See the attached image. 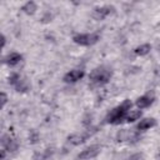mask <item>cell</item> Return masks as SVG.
<instances>
[{"mask_svg":"<svg viewBox=\"0 0 160 160\" xmlns=\"http://www.w3.org/2000/svg\"><path fill=\"white\" fill-rule=\"evenodd\" d=\"M132 102L129 99H125L120 105H118L116 108H114L105 118L106 122L109 124H114V125H119L120 122H122L128 115V112L131 110Z\"/></svg>","mask_w":160,"mask_h":160,"instance_id":"obj_1","label":"cell"},{"mask_svg":"<svg viewBox=\"0 0 160 160\" xmlns=\"http://www.w3.org/2000/svg\"><path fill=\"white\" fill-rule=\"evenodd\" d=\"M111 76H112V69L106 65H101V66L95 68L90 72L89 80L92 86H102L109 82Z\"/></svg>","mask_w":160,"mask_h":160,"instance_id":"obj_2","label":"cell"},{"mask_svg":"<svg viewBox=\"0 0 160 160\" xmlns=\"http://www.w3.org/2000/svg\"><path fill=\"white\" fill-rule=\"evenodd\" d=\"M100 39V35L98 32H90V34H76L72 38V41L81 46H91L96 44Z\"/></svg>","mask_w":160,"mask_h":160,"instance_id":"obj_3","label":"cell"},{"mask_svg":"<svg viewBox=\"0 0 160 160\" xmlns=\"http://www.w3.org/2000/svg\"><path fill=\"white\" fill-rule=\"evenodd\" d=\"M100 152H101V145H98V144L90 145L89 148H86L81 152H79L78 159L79 160H90L92 158H96Z\"/></svg>","mask_w":160,"mask_h":160,"instance_id":"obj_4","label":"cell"},{"mask_svg":"<svg viewBox=\"0 0 160 160\" xmlns=\"http://www.w3.org/2000/svg\"><path fill=\"white\" fill-rule=\"evenodd\" d=\"M114 11H115V8L112 5H104V6H100V8H95L94 12H92V18L95 20H102L106 16L114 14Z\"/></svg>","mask_w":160,"mask_h":160,"instance_id":"obj_5","label":"cell"},{"mask_svg":"<svg viewBox=\"0 0 160 160\" xmlns=\"http://www.w3.org/2000/svg\"><path fill=\"white\" fill-rule=\"evenodd\" d=\"M84 75H85V70H82V69H72V70L68 71L64 75L62 80L65 82H68V84H71V82H76L78 80L82 79Z\"/></svg>","mask_w":160,"mask_h":160,"instance_id":"obj_6","label":"cell"},{"mask_svg":"<svg viewBox=\"0 0 160 160\" xmlns=\"http://www.w3.org/2000/svg\"><path fill=\"white\" fill-rule=\"evenodd\" d=\"M154 101H155V95H154L152 91H150V92H148V94H145V95L138 98V100H136L135 104H136V106L141 110V109H146V108H149L150 105H152Z\"/></svg>","mask_w":160,"mask_h":160,"instance_id":"obj_7","label":"cell"},{"mask_svg":"<svg viewBox=\"0 0 160 160\" xmlns=\"http://www.w3.org/2000/svg\"><path fill=\"white\" fill-rule=\"evenodd\" d=\"M138 139V134L135 132H131L129 131L128 129H121L118 131L116 134V140L119 142H122V141H131V140H136Z\"/></svg>","mask_w":160,"mask_h":160,"instance_id":"obj_8","label":"cell"},{"mask_svg":"<svg viewBox=\"0 0 160 160\" xmlns=\"http://www.w3.org/2000/svg\"><path fill=\"white\" fill-rule=\"evenodd\" d=\"M91 134L90 132H86V134H71L68 136V142L71 144V145H80L82 144Z\"/></svg>","mask_w":160,"mask_h":160,"instance_id":"obj_9","label":"cell"},{"mask_svg":"<svg viewBox=\"0 0 160 160\" xmlns=\"http://www.w3.org/2000/svg\"><path fill=\"white\" fill-rule=\"evenodd\" d=\"M156 120L154 118H145L142 120H140V122L136 125V129L140 130V131H145V130H149L154 126H156Z\"/></svg>","mask_w":160,"mask_h":160,"instance_id":"obj_10","label":"cell"},{"mask_svg":"<svg viewBox=\"0 0 160 160\" xmlns=\"http://www.w3.org/2000/svg\"><path fill=\"white\" fill-rule=\"evenodd\" d=\"M21 60H22V55L19 54V52H11V54H9V55L5 58V62H6L9 66H15V65H18Z\"/></svg>","mask_w":160,"mask_h":160,"instance_id":"obj_11","label":"cell"},{"mask_svg":"<svg viewBox=\"0 0 160 160\" xmlns=\"http://www.w3.org/2000/svg\"><path fill=\"white\" fill-rule=\"evenodd\" d=\"M21 10L26 14V15H34L38 10V5L35 1H28L21 6Z\"/></svg>","mask_w":160,"mask_h":160,"instance_id":"obj_12","label":"cell"},{"mask_svg":"<svg viewBox=\"0 0 160 160\" xmlns=\"http://www.w3.org/2000/svg\"><path fill=\"white\" fill-rule=\"evenodd\" d=\"M150 50H151V45L150 44H142V45H139L138 48H135L134 49V52L138 56H144V55L149 54Z\"/></svg>","mask_w":160,"mask_h":160,"instance_id":"obj_13","label":"cell"},{"mask_svg":"<svg viewBox=\"0 0 160 160\" xmlns=\"http://www.w3.org/2000/svg\"><path fill=\"white\" fill-rule=\"evenodd\" d=\"M142 115V111L141 110H130L125 118V121L128 122H134L135 120H139Z\"/></svg>","mask_w":160,"mask_h":160,"instance_id":"obj_14","label":"cell"},{"mask_svg":"<svg viewBox=\"0 0 160 160\" xmlns=\"http://www.w3.org/2000/svg\"><path fill=\"white\" fill-rule=\"evenodd\" d=\"M29 88H30L29 81H28L26 79H22V78H21V79L18 81V84L15 85V89H16V91H19V92H25V91L29 90Z\"/></svg>","mask_w":160,"mask_h":160,"instance_id":"obj_15","label":"cell"},{"mask_svg":"<svg viewBox=\"0 0 160 160\" xmlns=\"http://www.w3.org/2000/svg\"><path fill=\"white\" fill-rule=\"evenodd\" d=\"M20 79H21V76H20L19 74H16V72H12V74H11V75L8 78V82H9L10 85H14V86H15Z\"/></svg>","mask_w":160,"mask_h":160,"instance_id":"obj_16","label":"cell"},{"mask_svg":"<svg viewBox=\"0 0 160 160\" xmlns=\"http://www.w3.org/2000/svg\"><path fill=\"white\" fill-rule=\"evenodd\" d=\"M29 141H30V144H36L39 141V134L36 131H31L29 135Z\"/></svg>","mask_w":160,"mask_h":160,"instance_id":"obj_17","label":"cell"},{"mask_svg":"<svg viewBox=\"0 0 160 160\" xmlns=\"http://www.w3.org/2000/svg\"><path fill=\"white\" fill-rule=\"evenodd\" d=\"M8 102V95L2 91H0V110L5 106V104Z\"/></svg>","mask_w":160,"mask_h":160,"instance_id":"obj_18","label":"cell"},{"mask_svg":"<svg viewBox=\"0 0 160 160\" xmlns=\"http://www.w3.org/2000/svg\"><path fill=\"white\" fill-rule=\"evenodd\" d=\"M52 20V14H50V11H46L44 15H42V18H41V22H50Z\"/></svg>","mask_w":160,"mask_h":160,"instance_id":"obj_19","label":"cell"},{"mask_svg":"<svg viewBox=\"0 0 160 160\" xmlns=\"http://www.w3.org/2000/svg\"><path fill=\"white\" fill-rule=\"evenodd\" d=\"M128 160H144V154L142 152H135L129 156Z\"/></svg>","mask_w":160,"mask_h":160,"instance_id":"obj_20","label":"cell"},{"mask_svg":"<svg viewBox=\"0 0 160 160\" xmlns=\"http://www.w3.org/2000/svg\"><path fill=\"white\" fill-rule=\"evenodd\" d=\"M5 42H6V40H5V36L0 32V50L4 48V45H5Z\"/></svg>","mask_w":160,"mask_h":160,"instance_id":"obj_21","label":"cell"},{"mask_svg":"<svg viewBox=\"0 0 160 160\" xmlns=\"http://www.w3.org/2000/svg\"><path fill=\"white\" fill-rule=\"evenodd\" d=\"M6 155H8V151H6L5 149H0V160L5 159V158H6Z\"/></svg>","mask_w":160,"mask_h":160,"instance_id":"obj_22","label":"cell"}]
</instances>
